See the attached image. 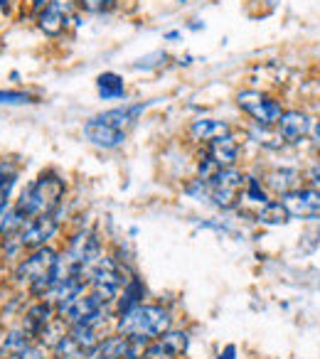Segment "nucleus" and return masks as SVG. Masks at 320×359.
<instances>
[{"mask_svg":"<svg viewBox=\"0 0 320 359\" xmlns=\"http://www.w3.org/2000/svg\"><path fill=\"white\" fill-rule=\"evenodd\" d=\"M62 197H65V180L55 172H42L40 177L22 192L20 202H18L15 212L22 219H32V217L42 215H55L60 207Z\"/></svg>","mask_w":320,"mask_h":359,"instance_id":"1","label":"nucleus"},{"mask_svg":"<svg viewBox=\"0 0 320 359\" xmlns=\"http://www.w3.org/2000/svg\"><path fill=\"white\" fill-rule=\"evenodd\" d=\"M119 332L138 342H148L153 337H160L171 330V315L168 310L158 308V305H135V308L126 310L119 315Z\"/></svg>","mask_w":320,"mask_h":359,"instance_id":"2","label":"nucleus"},{"mask_svg":"<svg viewBox=\"0 0 320 359\" xmlns=\"http://www.w3.org/2000/svg\"><path fill=\"white\" fill-rule=\"evenodd\" d=\"M57 259H60V256H57L52 249H47V246L35 249V254H32L30 259H25L20 266H18L15 276L20 280H27V283H30V290L35 295H50L52 285H55Z\"/></svg>","mask_w":320,"mask_h":359,"instance_id":"3","label":"nucleus"},{"mask_svg":"<svg viewBox=\"0 0 320 359\" xmlns=\"http://www.w3.org/2000/svg\"><path fill=\"white\" fill-rule=\"evenodd\" d=\"M205 182H207V192H210L212 202H215L220 210H234L241 197H244L246 175L229 168V170H220L215 177L205 180Z\"/></svg>","mask_w":320,"mask_h":359,"instance_id":"4","label":"nucleus"},{"mask_svg":"<svg viewBox=\"0 0 320 359\" xmlns=\"http://www.w3.org/2000/svg\"><path fill=\"white\" fill-rule=\"evenodd\" d=\"M60 318L67 325H89V327H99L106 323V310L104 303L96 298L94 293H81L76 298L67 300L65 305H60Z\"/></svg>","mask_w":320,"mask_h":359,"instance_id":"5","label":"nucleus"},{"mask_svg":"<svg viewBox=\"0 0 320 359\" xmlns=\"http://www.w3.org/2000/svg\"><path fill=\"white\" fill-rule=\"evenodd\" d=\"M128 280L124 278V269H121L111 256H101V261L94 266V271H91V276H89V283H91V288H94V295L104 305L109 303V300H114L116 295L126 288Z\"/></svg>","mask_w":320,"mask_h":359,"instance_id":"6","label":"nucleus"},{"mask_svg":"<svg viewBox=\"0 0 320 359\" xmlns=\"http://www.w3.org/2000/svg\"><path fill=\"white\" fill-rule=\"evenodd\" d=\"M239 140L234 135H225V138H217L210 143L207 148V155L205 160L200 163V172H202V180H210L215 177L220 170H229L236 165V158H239Z\"/></svg>","mask_w":320,"mask_h":359,"instance_id":"7","label":"nucleus"},{"mask_svg":"<svg viewBox=\"0 0 320 359\" xmlns=\"http://www.w3.org/2000/svg\"><path fill=\"white\" fill-rule=\"evenodd\" d=\"M236 104H239V109L244 114H249L261 126L279 123L281 116H284V109H281L279 101L261 94V91H239L236 94Z\"/></svg>","mask_w":320,"mask_h":359,"instance_id":"8","label":"nucleus"},{"mask_svg":"<svg viewBox=\"0 0 320 359\" xmlns=\"http://www.w3.org/2000/svg\"><path fill=\"white\" fill-rule=\"evenodd\" d=\"M60 229V222L55 215H42V217H32L18 231V246L20 249H42L52 236Z\"/></svg>","mask_w":320,"mask_h":359,"instance_id":"9","label":"nucleus"},{"mask_svg":"<svg viewBox=\"0 0 320 359\" xmlns=\"http://www.w3.org/2000/svg\"><path fill=\"white\" fill-rule=\"evenodd\" d=\"M284 205L288 207L291 217H320V190L318 187H300L284 197Z\"/></svg>","mask_w":320,"mask_h":359,"instance_id":"10","label":"nucleus"},{"mask_svg":"<svg viewBox=\"0 0 320 359\" xmlns=\"http://www.w3.org/2000/svg\"><path fill=\"white\" fill-rule=\"evenodd\" d=\"M276 126H279V135L286 143H300L313 128L310 116L303 114V111H284V116H281V121Z\"/></svg>","mask_w":320,"mask_h":359,"instance_id":"11","label":"nucleus"},{"mask_svg":"<svg viewBox=\"0 0 320 359\" xmlns=\"http://www.w3.org/2000/svg\"><path fill=\"white\" fill-rule=\"evenodd\" d=\"M84 133H86V138L94 145H99V148H116V145H121L126 140V130L114 128L111 123L101 121L99 116L91 118L89 123L84 126Z\"/></svg>","mask_w":320,"mask_h":359,"instance_id":"12","label":"nucleus"},{"mask_svg":"<svg viewBox=\"0 0 320 359\" xmlns=\"http://www.w3.org/2000/svg\"><path fill=\"white\" fill-rule=\"evenodd\" d=\"M300 182H303V175H300L295 168H276L264 177V185L281 197L300 190Z\"/></svg>","mask_w":320,"mask_h":359,"instance_id":"13","label":"nucleus"},{"mask_svg":"<svg viewBox=\"0 0 320 359\" xmlns=\"http://www.w3.org/2000/svg\"><path fill=\"white\" fill-rule=\"evenodd\" d=\"M232 128L227 121H217V118H197L195 123L190 126V135L197 143H212L217 138H225L229 135Z\"/></svg>","mask_w":320,"mask_h":359,"instance_id":"14","label":"nucleus"},{"mask_svg":"<svg viewBox=\"0 0 320 359\" xmlns=\"http://www.w3.org/2000/svg\"><path fill=\"white\" fill-rule=\"evenodd\" d=\"M67 20H69V13L62 11L57 3H50V6L40 13V18H37V22H40V30L45 32V35H50V37L62 35V32H65V27H67Z\"/></svg>","mask_w":320,"mask_h":359,"instance_id":"15","label":"nucleus"},{"mask_svg":"<svg viewBox=\"0 0 320 359\" xmlns=\"http://www.w3.org/2000/svg\"><path fill=\"white\" fill-rule=\"evenodd\" d=\"M52 305L50 303H37V305H32L30 310H27V318H25V332L30 334V337H40V332L47 327V325L52 323Z\"/></svg>","mask_w":320,"mask_h":359,"instance_id":"16","label":"nucleus"},{"mask_svg":"<svg viewBox=\"0 0 320 359\" xmlns=\"http://www.w3.org/2000/svg\"><path fill=\"white\" fill-rule=\"evenodd\" d=\"M288 219H291V212L281 200H269L259 210V222H264V224L279 226V224H286Z\"/></svg>","mask_w":320,"mask_h":359,"instance_id":"17","label":"nucleus"},{"mask_svg":"<svg viewBox=\"0 0 320 359\" xmlns=\"http://www.w3.org/2000/svg\"><path fill=\"white\" fill-rule=\"evenodd\" d=\"M96 86H99V94L104 96V99H119L121 94H124V79H121L119 74H114V72H106V74H101L99 79H96Z\"/></svg>","mask_w":320,"mask_h":359,"instance_id":"18","label":"nucleus"},{"mask_svg":"<svg viewBox=\"0 0 320 359\" xmlns=\"http://www.w3.org/2000/svg\"><path fill=\"white\" fill-rule=\"evenodd\" d=\"M160 342H163V347H166L168 352L175 354V357L187 352V334L182 332V330H168L166 334H160Z\"/></svg>","mask_w":320,"mask_h":359,"instance_id":"19","label":"nucleus"},{"mask_svg":"<svg viewBox=\"0 0 320 359\" xmlns=\"http://www.w3.org/2000/svg\"><path fill=\"white\" fill-rule=\"evenodd\" d=\"M13 185H15V168L3 163L0 165V212H6Z\"/></svg>","mask_w":320,"mask_h":359,"instance_id":"20","label":"nucleus"},{"mask_svg":"<svg viewBox=\"0 0 320 359\" xmlns=\"http://www.w3.org/2000/svg\"><path fill=\"white\" fill-rule=\"evenodd\" d=\"M140 298H143V285H140L135 278H131L124 288V295H121L119 315L126 313V310H131V308H135V305H140Z\"/></svg>","mask_w":320,"mask_h":359,"instance_id":"21","label":"nucleus"},{"mask_svg":"<svg viewBox=\"0 0 320 359\" xmlns=\"http://www.w3.org/2000/svg\"><path fill=\"white\" fill-rule=\"evenodd\" d=\"M30 344V334L25 332V330H13V332L6 334V339H3V352L6 354H20L22 349Z\"/></svg>","mask_w":320,"mask_h":359,"instance_id":"22","label":"nucleus"},{"mask_svg":"<svg viewBox=\"0 0 320 359\" xmlns=\"http://www.w3.org/2000/svg\"><path fill=\"white\" fill-rule=\"evenodd\" d=\"M244 197L254 205L264 207L269 202V195H266V187L261 185V180L256 177H246V187H244Z\"/></svg>","mask_w":320,"mask_h":359,"instance_id":"23","label":"nucleus"},{"mask_svg":"<svg viewBox=\"0 0 320 359\" xmlns=\"http://www.w3.org/2000/svg\"><path fill=\"white\" fill-rule=\"evenodd\" d=\"M119 0H76V6L86 13H94V15H104V13H111L116 8Z\"/></svg>","mask_w":320,"mask_h":359,"instance_id":"24","label":"nucleus"},{"mask_svg":"<svg viewBox=\"0 0 320 359\" xmlns=\"http://www.w3.org/2000/svg\"><path fill=\"white\" fill-rule=\"evenodd\" d=\"M140 359H178L173 352H168L166 347H163V342H153V344H145L143 354H140Z\"/></svg>","mask_w":320,"mask_h":359,"instance_id":"25","label":"nucleus"},{"mask_svg":"<svg viewBox=\"0 0 320 359\" xmlns=\"http://www.w3.org/2000/svg\"><path fill=\"white\" fill-rule=\"evenodd\" d=\"M30 96L20 91H0V104H30Z\"/></svg>","mask_w":320,"mask_h":359,"instance_id":"26","label":"nucleus"},{"mask_svg":"<svg viewBox=\"0 0 320 359\" xmlns=\"http://www.w3.org/2000/svg\"><path fill=\"white\" fill-rule=\"evenodd\" d=\"M18 359H47V354H45V347H42V342H40V344H27V347L18 354Z\"/></svg>","mask_w":320,"mask_h":359,"instance_id":"27","label":"nucleus"},{"mask_svg":"<svg viewBox=\"0 0 320 359\" xmlns=\"http://www.w3.org/2000/svg\"><path fill=\"white\" fill-rule=\"evenodd\" d=\"M308 180H310V187H318L320 190V163H315L313 168L308 170Z\"/></svg>","mask_w":320,"mask_h":359,"instance_id":"28","label":"nucleus"},{"mask_svg":"<svg viewBox=\"0 0 320 359\" xmlns=\"http://www.w3.org/2000/svg\"><path fill=\"white\" fill-rule=\"evenodd\" d=\"M27 3H30V8H32V11H40V13H42L47 6H50L52 0H27Z\"/></svg>","mask_w":320,"mask_h":359,"instance_id":"29","label":"nucleus"},{"mask_svg":"<svg viewBox=\"0 0 320 359\" xmlns=\"http://www.w3.org/2000/svg\"><path fill=\"white\" fill-rule=\"evenodd\" d=\"M13 6H15V0H0V11L6 13V15L13 11Z\"/></svg>","mask_w":320,"mask_h":359,"instance_id":"30","label":"nucleus"},{"mask_svg":"<svg viewBox=\"0 0 320 359\" xmlns=\"http://www.w3.org/2000/svg\"><path fill=\"white\" fill-rule=\"evenodd\" d=\"M234 354H236V349H234V347H227L225 352L220 354V359H236Z\"/></svg>","mask_w":320,"mask_h":359,"instance_id":"31","label":"nucleus"},{"mask_svg":"<svg viewBox=\"0 0 320 359\" xmlns=\"http://www.w3.org/2000/svg\"><path fill=\"white\" fill-rule=\"evenodd\" d=\"M313 133H315V138H318V140H320V121H318V123H315V128H313Z\"/></svg>","mask_w":320,"mask_h":359,"instance_id":"32","label":"nucleus"}]
</instances>
